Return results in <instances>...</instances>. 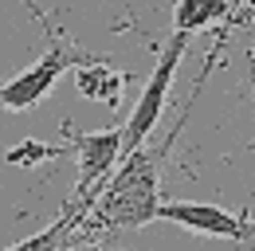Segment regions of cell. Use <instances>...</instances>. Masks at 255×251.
I'll return each instance as SVG.
<instances>
[{"mask_svg":"<svg viewBox=\"0 0 255 251\" xmlns=\"http://www.w3.org/2000/svg\"><path fill=\"white\" fill-rule=\"evenodd\" d=\"M177 129L161 141V145H149L141 141L133 153H126L114 173L98 185L95 200L87 208L83 224H95V228H145L149 220H157L161 208V165H165V153L173 149L177 141Z\"/></svg>","mask_w":255,"mask_h":251,"instance_id":"obj_1","label":"cell"},{"mask_svg":"<svg viewBox=\"0 0 255 251\" xmlns=\"http://www.w3.org/2000/svg\"><path fill=\"white\" fill-rule=\"evenodd\" d=\"M28 8H32V4H28ZM32 16H35V20H43V12H35V8H32ZM43 28H47V51H43L32 67H24L20 75H12L8 83H0V110H16V114H20V110L39 106L47 94L55 91V83L63 79L71 67L95 59V55L79 51L71 39H63L47 20H43Z\"/></svg>","mask_w":255,"mask_h":251,"instance_id":"obj_2","label":"cell"},{"mask_svg":"<svg viewBox=\"0 0 255 251\" xmlns=\"http://www.w3.org/2000/svg\"><path fill=\"white\" fill-rule=\"evenodd\" d=\"M189 39L192 35H185V31H173L169 43L161 47L157 67H153L149 83L141 87V94H137V102H133V110H129L126 126H122V157L133 153L141 141H149V133L161 126V114H165V102H169V91H173V79H177V67L185 59Z\"/></svg>","mask_w":255,"mask_h":251,"instance_id":"obj_3","label":"cell"},{"mask_svg":"<svg viewBox=\"0 0 255 251\" xmlns=\"http://www.w3.org/2000/svg\"><path fill=\"white\" fill-rule=\"evenodd\" d=\"M67 141H71V153L79 161V181H75V200L67 204L63 212L83 220L87 208H91V200H95L98 185L122 161V126L95 129V133H67Z\"/></svg>","mask_w":255,"mask_h":251,"instance_id":"obj_4","label":"cell"},{"mask_svg":"<svg viewBox=\"0 0 255 251\" xmlns=\"http://www.w3.org/2000/svg\"><path fill=\"white\" fill-rule=\"evenodd\" d=\"M157 220H169V224L189 228V232H200V236L236 240V244L255 240L252 220L236 216V212H224V208H216V204H200V200H161Z\"/></svg>","mask_w":255,"mask_h":251,"instance_id":"obj_5","label":"cell"},{"mask_svg":"<svg viewBox=\"0 0 255 251\" xmlns=\"http://www.w3.org/2000/svg\"><path fill=\"white\" fill-rule=\"evenodd\" d=\"M228 12H232L228 0H177V8H173V31L196 35V31L212 28V24H224Z\"/></svg>","mask_w":255,"mask_h":251,"instance_id":"obj_6","label":"cell"},{"mask_svg":"<svg viewBox=\"0 0 255 251\" xmlns=\"http://www.w3.org/2000/svg\"><path fill=\"white\" fill-rule=\"evenodd\" d=\"M75 83H79V94L83 98H98L106 106H118V91H122V75L110 71L106 59H91L75 67Z\"/></svg>","mask_w":255,"mask_h":251,"instance_id":"obj_7","label":"cell"},{"mask_svg":"<svg viewBox=\"0 0 255 251\" xmlns=\"http://www.w3.org/2000/svg\"><path fill=\"white\" fill-rule=\"evenodd\" d=\"M79 224L83 220L71 216V212H59V220L51 224V228H43V232H35L32 240H20V244H12V248L4 251H71L75 248V232H79Z\"/></svg>","mask_w":255,"mask_h":251,"instance_id":"obj_8","label":"cell"},{"mask_svg":"<svg viewBox=\"0 0 255 251\" xmlns=\"http://www.w3.org/2000/svg\"><path fill=\"white\" fill-rule=\"evenodd\" d=\"M51 157H63L59 145H43V141H24V145H12L4 161L8 165H39V161H51Z\"/></svg>","mask_w":255,"mask_h":251,"instance_id":"obj_9","label":"cell"},{"mask_svg":"<svg viewBox=\"0 0 255 251\" xmlns=\"http://www.w3.org/2000/svg\"><path fill=\"white\" fill-rule=\"evenodd\" d=\"M248 79H252V94H255V51L248 55Z\"/></svg>","mask_w":255,"mask_h":251,"instance_id":"obj_10","label":"cell"},{"mask_svg":"<svg viewBox=\"0 0 255 251\" xmlns=\"http://www.w3.org/2000/svg\"><path fill=\"white\" fill-rule=\"evenodd\" d=\"M228 4H232V8H240V4H248V0H228Z\"/></svg>","mask_w":255,"mask_h":251,"instance_id":"obj_11","label":"cell"},{"mask_svg":"<svg viewBox=\"0 0 255 251\" xmlns=\"http://www.w3.org/2000/svg\"><path fill=\"white\" fill-rule=\"evenodd\" d=\"M71 251H102V248H71Z\"/></svg>","mask_w":255,"mask_h":251,"instance_id":"obj_12","label":"cell"}]
</instances>
